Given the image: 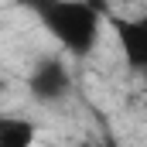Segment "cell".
Wrapping results in <instances>:
<instances>
[{
  "mask_svg": "<svg viewBox=\"0 0 147 147\" xmlns=\"http://www.w3.org/2000/svg\"><path fill=\"white\" fill-rule=\"evenodd\" d=\"M45 31L55 38L69 55L89 58L99 45V28L106 21L103 7L92 0H21Z\"/></svg>",
  "mask_w": 147,
  "mask_h": 147,
  "instance_id": "1",
  "label": "cell"
},
{
  "mask_svg": "<svg viewBox=\"0 0 147 147\" xmlns=\"http://www.w3.org/2000/svg\"><path fill=\"white\" fill-rule=\"evenodd\" d=\"M72 92V72L58 55H38L28 69V96L38 106H55Z\"/></svg>",
  "mask_w": 147,
  "mask_h": 147,
  "instance_id": "2",
  "label": "cell"
},
{
  "mask_svg": "<svg viewBox=\"0 0 147 147\" xmlns=\"http://www.w3.org/2000/svg\"><path fill=\"white\" fill-rule=\"evenodd\" d=\"M106 24L113 28L123 62L134 72H147V14L144 17H120V14L106 10Z\"/></svg>",
  "mask_w": 147,
  "mask_h": 147,
  "instance_id": "3",
  "label": "cell"
},
{
  "mask_svg": "<svg viewBox=\"0 0 147 147\" xmlns=\"http://www.w3.org/2000/svg\"><path fill=\"white\" fill-rule=\"evenodd\" d=\"M34 120H17V116L0 120V147H34Z\"/></svg>",
  "mask_w": 147,
  "mask_h": 147,
  "instance_id": "4",
  "label": "cell"
}]
</instances>
